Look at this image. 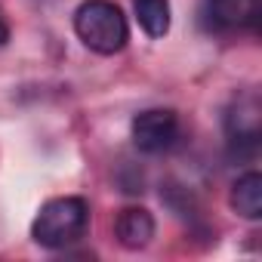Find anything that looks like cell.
<instances>
[{
    "instance_id": "cell-5",
    "label": "cell",
    "mask_w": 262,
    "mask_h": 262,
    "mask_svg": "<svg viewBox=\"0 0 262 262\" xmlns=\"http://www.w3.org/2000/svg\"><path fill=\"white\" fill-rule=\"evenodd\" d=\"M114 234H117L120 247H126V250H142L155 237V216L145 207H126L114 219Z\"/></svg>"
},
{
    "instance_id": "cell-3",
    "label": "cell",
    "mask_w": 262,
    "mask_h": 262,
    "mask_svg": "<svg viewBox=\"0 0 262 262\" xmlns=\"http://www.w3.org/2000/svg\"><path fill=\"white\" fill-rule=\"evenodd\" d=\"M225 133H228V151L241 158H253L259 148L262 133V108L253 93L234 99V105L225 114Z\"/></svg>"
},
{
    "instance_id": "cell-2",
    "label": "cell",
    "mask_w": 262,
    "mask_h": 262,
    "mask_svg": "<svg viewBox=\"0 0 262 262\" xmlns=\"http://www.w3.org/2000/svg\"><path fill=\"white\" fill-rule=\"evenodd\" d=\"M86 225H90V204L83 198H74V194L53 198L34 216L31 237L47 250H65L86 234Z\"/></svg>"
},
{
    "instance_id": "cell-4",
    "label": "cell",
    "mask_w": 262,
    "mask_h": 262,
    "mask_svg": "<svg viewBox=\"0 0 262 262\" xmlns=\"http://www.w3.org/2000/svg\"><path fill=\"white\" fill-rule=\"evenodd\" d=\"M179 136V117L170 108H148L133 117V145L142 155H161L173 148Z\"/></svg>"
},
{
    "instance_id": "cell-6",
    "label": "cell",
    "mask_w": 262,
    "mask_h": 262,
    "mask_svg": "<svg viewBox=\"0 0 262 262\" xmlns=\"http://www.w3.org/2000/svg\"><path fill=\"white\" fill-rule=\"evenodd\" d=\"M207 16L216 28H250L259 19V0H207Z\"/></svg>"
},
{
    "instance_id": "cell-9",
    "label": "cell",
    "mask_w": 262,
    "mask_h": 262,
    "mask_svg": "<svg viewBox=\"0 0 262 262\" xmlns=\"http://www.w3.org/2000/svg\"><path fill=\"white\" fill-rule=\"evenodd\" d=\"M10 40V25H7V19H4V13H0V47H4Z\"/></svg>"
},
{
    "instance_id": "cell-7",
    "label": "cell",
    "mask_w": 262,
    "mask_h": 262,
    "mask_svg": "<svg viewBox=\"0 0 262 262\" xmlns=\"http://www.w3.org/2000/svg\"><path fill=\"white\" fill-rule=\"evenodd\" d=\"M231 210L250 222H256L262 216V176L256 170L244 173L231 185Z\"/></svg>"
},
{
    "instance_id": "cell-1",
    "label": "cell",
    "mask_w": 262,
    "mask_h": 262,
    "mask_svg": "<svg viewBox=\"0 0 262 262\" xmlns=\"http://www.w3.org/2000/svg\"><path fill=\"white\" fill-rule=\"evenodd\" d=\"M74 34L86 50L99 56H114L129 40V25L114 0H83L74 13Z\"/></svg>"
},
{
    "instance_id": "cell-8",
    "label": "cell",
    "mask_w": 262,
    "mask_h": 262,
    "mask_svg": "<svg viewBox=\"0 0 262 262\" xmlns=\"http://www.w3.org/2000/svg\"><path fill=\"white\" fill-rule=\"evenodd\" d=\"M139 28L148 37H164L170 31V4L167 0H133Z\"/></svg>"
}]
</instances>
